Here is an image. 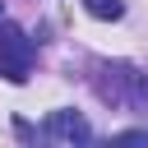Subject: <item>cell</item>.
Returning <instances> with one entry per match:
<instances>
[{"mask_svg": "<svg viewBox=\"0 0 148 148\" xmlns=\"http://www.w3.org/2000/svg\"><path fill=\"white\" fill-rule=\"evenodd\" d=\"M32 56H37V42H32L18 23L0 18V74H5L9 83H23L28 69H32Z\"/></svg>", "mask_w": 148, "mask_h": 148, "instance_id": "cell-1", "label": "cell"}, {"mask_svg": "<svg viewBox=\"0 0 148 148\" xmlns=\"http://www.w3.org/2000/svg\"><path fill=\"white\" fill-rule=\"evenodd\" d=\"M42 134H46L51 143H88V139H92V130H88V120H83L79 111H51L46 125H42Z\"/></svg>", "mask_w": 148, "mask_h": 148, "instance_id": "cell-2", "label": "cell"}, {"mask_svg": "<svg viewBox=\"0 0 148 148\" xmlns=\"http://www.w3.org/2000/svg\"><path fill=\"white\" fill-rule=\"evenodd\" d=\"M125 60H116V65H102V79H97V97L102 102H111V106H125Z\"/></svg>", "mask_w": 148, "mask_h": 148, "instance_id": "cell-3", "label": "cell"}, {"mask_svg": "<svg viewBox=\"0 0 148 148\" xmlns=\"http://www.w3.org/2000/svg\"><path fill=\"white\" fill-rule=\"evenodd\" d=\"M125 106H134V111L148 116V74H139L134 65L125 69Z\"/></svg>", "mask_w": 148, "mask_h": 148, "instance_id": "cell-4", "label": "cell"}, {"mask_svg": "<svg viewBox=\"0 0 148 148\" xmlns=\"http://www.w3.org/2000/svg\"><path fill=\"white\" fill-rule=\"evenodd\" d=\"M83 9L106 23V18H120V14H125V0H83Z\"/></svg>", "mask_w": 148, "mask_h": 148, "instance_id": "cell-5", "label": "cell"}, {"mask_svg": "<svg viewBox=\"0 0 148 148\" xmlns=\"http://www.w3.org/2000/svg\"><path fill=\"white\" fill-rule=\"evenodd\" d=\"M120 143H148V130H125V134H116Z\"/></svg>", "mask_w": 148, "mask_h": 148, "instance_id": "cell-6", "label": "cell"}, {"mask_svg": "<svg viewBox=\"0 0 148 148\" xmlns=\"http://www.w3.org/2000/svg\"><path fill=\"white\" fill-rule=\"evenodd\" d=\"M0 18H5V0H0Z\"/></svg>", "mask_w": 148, "mask_h": 148, "instance_id": "cell-7", "label": "cell"}]
</instances>
